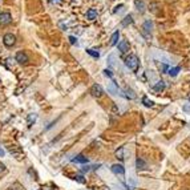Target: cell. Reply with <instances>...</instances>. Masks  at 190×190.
I'll use <instances>...</instances> for the list:
<instances>
[{"mask_svg": "<svg viewBox=\"0 0 190 190\" xmlns=\"http://www.w3.org/2000/svg\"><path fill=\"white\" fill-rule=\"evenodd\" d=\"M125 64H126V67H128L130 71L136 72L138 69V65H140V60H138V57L136 56V55H129V56L125 59Z\"/></svg>", "mask_w": 190, "mask_h": 190, "instance_id": "obj_1", "label": "cell"}, {"mask_svg": "<svg viewBox=\"0 0 190 190\" xmlns=\"http://www.w3.org/2000/svg\"><path fill=\"white\" fill-rule=\"evenodd\" d=\"M90 94L93 97H96V98H100V97H103V94H104V89L101 88V85L94 84V85H92V88H90Z\"/></svg>", "mask_w": 190, "mask_h": 190, "instance_id": "obj_2", "label": "cell"}, {"mask_svg": "<svg viewBox=\"0 0 190 190\" xmlns=\"http://www.w3.org/2000/svg\"><path fill=\"white\" fill-rule=\"evenodd\" d=\"M3 43L6 47H12V45H15L16 43V36L12 33H6L4 35V37H3Z\"/></svg>", "mask_w": 190, "mask_h": 190, "instance_id": "obj_3", "label": "cell"}, {"mask_svg": "<svg viewBox=\"0 0 190 190\" xmlns=\"http://www.w3.org/2000/svg\"><path fill=\"white\" fill-rule=\"evenodd\" d=\"M152 27H153V23L149 21V20L145 21V23H144V25H142V35L146 39L152 37V33H150V32H152Z\"/></svg>", "mask_w": 190, "mask_h": 190, "instance_id": "obj_4", "label": "cell"}, {"mask_svg": "<svg viewBox=\"0 0 190 190\" xmlns=\"http://www.w3.org/2000/svg\"><path fill=\"white\" fill-rule=\"evenodd\" d=\"M12 23V16L10 12H1L0 13V24L1 25H8Z\"/></svg>", "mask_w": 190, "mask_h": 190, "instance_id": "obj_5", "label": "cell"}, {"mask_svg": "<svg viewBox=\"0 0 190 190\" xmlns=\"http://www.w3.org/2000/svg\"><path fill=\"white\" fill-rule=\"evenodd\" d=\"M15 59H16V61L20 62V64H27V62L29 61L28 56H27V53H25V52H21V51L16 53V57H15Z\"/></svg>", "mask_w": 190, "mask_h": 190, "instance_id": "obj_6", "label": "cell"}, {"mask_svg": "<svg viewBox=\"0 0 190 190\" xmlns=\"http://www.w3.org/2000/svg\"><path fill=\"white\" fill-rule=\"evenodd\" d=\"M110 170L114 173V174L117 175H124L125 174V169L122 165H120V164H114V165L110 166Z\"/></svg>", "mask_w": 190, "mask_h": 190, "instance_id": "obj_7", "label": "cell"}, {"mask_svg": "<svg viewBox=\"0 0 190 190\" xmlns=\"http://www.w3.org/2000/svg\"><path fill=\"white\" fill-rule=\"evenodd\" d=\"M108 92H109L110 94H119L120 93L119 87H117V84H116L114 81H110L109 84H108Z\"/></svg>", "mask_w": 190, "mask_h": 190, "instance_id": "obj_8", "label": "cell"}, {"mask_svg": "<svg viewBox=\"0 0 190 190\" xmlns=\"http://www.w3.org/2000/svg\"><path fill=\"white\" fill-rule=\"evenodd\" d=\"M129 49H130V47H129V43L126 40H122V41H120L119 43V51L120 52L125 53V52H128Z\"/></svg>", "mask_w": 190, "mask_h": 190, "instance_id": "obj_9", "label": "cell"}, {"mask_svg": "<svg viewBox=\"0 0 190 190\" xmlns=\"http://www.w3.org/2000/svg\"><path fill=\"white\" fill-rule=\"evenodd\" d=\"M97 16H98V13H97V11L94 10V8H89V10L87 11V19L90 20V21L97 19Z\"/></svg>", "mask_w": 190, "mask_h": 190, "instance_id": "obj_10", "label": "cell"}, {"mask_svg": "<svg viewBox=\"0 0 190 190\" xmlns=\"http://www.w3.org/2000/svg\"><path fill=\"white\" fill-rule=\"evenodd\" d=\"M124 96L126 97V98H130V100H134L136 97H137V94L133 92V89H130V88H125L124 89Z\"/></svg>", "mask_w": 190, "mask_h": 190, "instance_id": "obj_11", "label": "cell"}, {"mask_svg": "<svg viewBox=\"0 0 190 190\" xmlns=\"http://www.w3.org/2000/svg\"><path fill=\"white\" fill-rule=\"evenodd\" d=\"M153 89L156 90V92H162V90L165 89V81L158 80V81L156 83V84L153 85Z\"/></svg>", "mask_w": 190, "mask_h": 190, "instance_id": "obj_12", "label": "cell"}, {"mask_svg": "<svg viewBox=\"0 0 190 190\" xmlns=\"http://www.w3.org/2000/svg\"><path fill=\"white\" fill-rule=\"evenodd\" d=\"M73 162H77V164H88V157H85V156H83V154H78V156H76L75 158L72 159Z\"/></svg>", "mask_w": 190, "mask_h": 190, "instance_id": "obj_13", "label": "cell"}, {"mask_svg": "<svg viewBox=\"0 0 190 190\" xmlns=\"http://www.w3.org/2000/svg\"><path fill=\"white\" fill-rule=\"evenodd\" d=\"M119 39H120V32L119 31H116L112 35V37H110V45H116V44L119 43Z\"/></svg>", "mask_w": 190, "mask_h": 190, "instance_id": "obj_14", "label": "cell"}, {"mask_svg": "<svg viewBox=\"0 0 190 190\" xmlns=\"http://www.w3.org/2000/svg\"><path fill=\"white\" fill-rule=\"evenodd\" d=\"M108 65L112 67V68H116V67H117V64H116V56H114V55H110V56L108 57Z\"/></svg>", "mask_w": 190, "mask_h": 190, "instance_id": "obj_15", "label": "cell"}, {"mask_svg": "<svg viewBox=\"0 0 190 190\" xmlns=\"http://www.w3.org/2000/svg\"><path fill=\"white\" fill-rule=\"evenodd\" d=\"M154 59H157V60H164V62H169L170 60H169V57H166L165 55H162V53H154Z\"/></svg>", "mask_w": 190, "mask_h": 190, "instance_id": "obj_16", "label": "cell"}, {"mask_svg": "<svg viewBox=\"0 0 190 190\" xmlns=\"http://www.w3.org/2000/svg\"><path fill=\"white\" fill-rule=\"evenodd\" d=\"M178 72H180V68L178 67H174V68H169L168 69V73L171 76V77H175L178 75Z\"/></svg>", "mask_w": 190, "mask_h": 190, "instance_id": "obj_17", "label": "cell"}, {"mask_svg": "<svg viewBox=\"0 0 190 190\" xmlns=\"http://www.w3.org/2000/svg\"><path fill=\"white\" fill-rule=\"evenodd\" d=\"M142 104H144L145 106H148V108H152V106L154 105V103H153L152 100H149L146 96H144V97H142Z\"/></svg>", "mask_w": 190, "mask_h": 190, "instance_id": "obj_18", "label": "cell"}, {"mask_svg": "<svg viewBox=\"0 0 190 190\" xmlns=\"http://www.w3.org/2000/svg\"><path fill=\"white\" fill-rule=\"evenodd\" d=\"M132 23H133V19H132V16H130V15H128V16H126V17H125V19L121 21V25H122V27H126V25L132 24Z\"/></svg>", "mask_w": 190, "mask_h": 190, "instance_id": "obj_19", "label": "cell"}, {"mask_svg": "<svg viewBox=\"0 0 190 190\" xmlns=\"http://www.w3.org/2000/svg\"><path fill=\"white\" fill-rule=\"evenodd\" d=\"M136 166H137V169L140 170V169H145V168H146V164H145L144 159L137 158V161H136Z\"/></svg>", "mask_w": 190, "mask_h": 190, "instance_id": "obj_20", "label": "cell"}, {"mask_svg": "<svg viewBox=\"0 0 190 190\" xmlns=\"http://www.w3.org/2000/svg\"><path fill=\"white\" fill-rule=\"evenodd\" d=\"M116 158L120 159V161H122V159L125 158V157H124V148H122V146L120 148L117 152H116Z\"/></svg>", "mask_w": 190, "mask_h": 190, "instance_id": "obj_21", "label": "cell"}, {"mask_svg": "<svg viewBox=\"0 0 190 190\" xmlns=\"http://www.w3.org/2000/svg\"><path fill=\"white\" fill-rule=\"evenodd\" d=\"M87 53L90 55L92 57H94V59H98V57H100V53L97 52L96 49H87Z\"/></svg>", "mask_w": 190, "mask_h": 190, "instance_id": "obj_22", "label": "cell"}, {"mask_svg": "<svg viewBox=\"0 0 190 190\" xmlns=\"http://www.w3.org/2000/svg\"><path fill=\"white\" fill-rule=\"evenodd\" d=\"M136 7H137V10L140 12H144V3L141 0H136Z\"/></svg>", "mask_w": 190, "mask_h": 190, "instance_id": "obj_23", "label": "cell"}, {"mask_svg": "<svg viewBox=\"0 0 190 190\" xmlns=\"http://www.w3.org/2000/svg\"><path fill=\"white\" fill-rule=\"evenodd\" d=\"M35 120H36V114H31L28 117V126H29V128L32 126V121L35 122Z\"/></svg>", "mask_w": 190, "mask_h": 190, "instance_id": "obj_24", "label": "cell"}, {"mask_svg": "<svg viewBox=\"0 0 190 190\" xmlns=\"http://www.w3.org/2000/svg\"><path fill=\"white\" fill-rule=\"evenodd\" d=\"M182 110H184L186 114H190V104H185V105L182 106Z\"/></svg>", "mask_w": 190, "mask_h": 190, "instance_id": "obj_25", "label": "cell"}, {"mask_svg": "<svg viewBox=\"0 0 190 190\" xmlns=\"http://www.w3.org/2000/svg\"><path fill=\"white\" fill-rule=\"evenodd\" d=\"M75 180H76V181H78L80 184H85V180H84V177H81V175H76V177H75Z\"/></svg>", "mask_w": 190, "mask_h": 190, "instance_id": "obj_26", "label": "cell"}, {"mask_svg": "<svg viewBox=\"0 0 190 190\" xmlns=\"http://www.w3.org/2000/svg\"><path fill=\"white\" fill-rule=\"evenodd\" d=\"M104 75H105L106 77H112L113 73H112V71H110V69H105V71H104Z\"/></svg>", "mask_w": 190, "mask_h": 190, "instance_id": "obj_27", "label": "cell"}, {"mask_svg": "<svg viewBox=\"0 0 190 190\" xmlns=\"http://www.w3.org/2000/svg\"><path fill=\"white\" fill-rule=\"evenodd\" d=\"M69 41H71V44H77V40H76L75 36H69Z\"/></svg>", "mask_w": 190, "mask_h": 190, "instance_id": "obj_28", "label": "cell"}, {"mask_svg": "<svg viewBox=\"0 0 190 190\" xmlns=\"http://www.w3.org/2000/svg\"><path fill=\"white\" fill-rule=\"evenodd\" d=\"M122 7H124V6H122V4H120V6H117V7H116V10H114V11H113V12H114V13H116V12H117V11H119V10H120V8H122Z\"/></svg>", "mask_w": 190, "mask_h": 190, "instance_id": "obj_29", "label": "cell"}, {"mask_svg": "<svg viewBox=\"0 0 190 190\" xmlns=\"http://www.w3.org/2000/svg\"><path fill=\"white\" fill-rule=\"evenodd\" d=\"M49 1H51V3H55V4H57V3H61V1H62V0H49Z\"/></svg>", "mask_w": 190, "mask_h": 190, "instance_id": "obj_30", "label": "cell"}]
</instances>
